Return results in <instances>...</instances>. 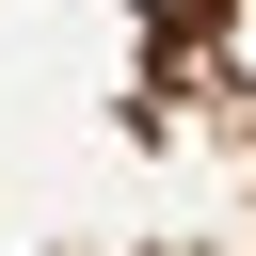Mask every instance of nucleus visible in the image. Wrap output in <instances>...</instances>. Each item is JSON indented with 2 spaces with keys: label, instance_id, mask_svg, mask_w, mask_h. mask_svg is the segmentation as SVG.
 Here are the masks:
<instances>
[{
  "label": "nucleus",
  "instance_id": "obj_1",
  "mask_svg": "<svg viewBox=\"0 0 256 256\" xmlns=\"http://www.w3.org/2000/svg\"><path fill=\"white\" fill-rule=\"evenodd\" d=\"M0 256H256V0H0Z\"/></svg>",
  "mask_w": 256,
  "mask_h": 256
}]
</instances>
